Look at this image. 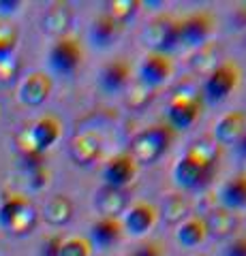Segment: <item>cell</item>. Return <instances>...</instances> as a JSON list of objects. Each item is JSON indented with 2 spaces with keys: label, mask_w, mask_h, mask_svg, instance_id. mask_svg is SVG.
Wrapping results in <instances>:
<instances>
[{
  "label": "cell",
  "mask_w": 246,
  "mask_h": 256,
  "mask_svg": "<svg viewBox=\"0 0 246 256\" xmlns=\"http://www.w3.org/2000/svg\"><path fill=\"white\" fill-rule=\"evenodd\" d=\"M201 116V102L193 94H178L167 107V126L173 130H188Z\"/></svg>",
  "instance_id": "cell-11"
},
{
  "label": "cell",
  "mask_w": 246,
  "mask_h": 256,
  "mask_svg": "<svg viewBox=\"0 0 246 256\" xmlns=\"http://www.w3.org/2000/svg\"><path fill=\"white\" fill-rule=\"evenodd\" d=\"M135 256H163V250L158 244H141L137 250H133Z\"/></svg>",
  "instance_id": "cell-32"
},
{
  "label": "cell",
  "mask_w": 246,
  "mask_h": 256,
  "mask_svg": "<svg viewBox=\"0 0 246 256\" xmlns=\"http://www.w3.org/2000/svg\"><path fill=\"white\" fill-rule=\"evenodd\" d=\"M69 152H71V158H73L75 164L90 166V164L97 162V160L101 158V154H103V139L97 132L86 130V132L77 134V137L71 141Z\"/></svg>",
  "instance_id": "cell-14"
},
{
  "label": "cell",
  "mask_w": 246,
  "mask_h": 256,
  "mask_svg": "<svg viewBox=\"0 0 246 256\" xmlns=\"http://www.w3.org/2000/svg\"><path fill=\"white\" fill-rule=\"evenodd\" d=\"M60 246H62V239L58 235L50 237L41 248V256H58L60 254Z\"/></svg>",
  "instance_id": "cell-31"
},
{
  "label": "cell",
  "mask_w": 246,
  "mask_h": 256,
  "mask_svg": "<svg viewBox=\"0 0 246 256\" xmlns=\"http://www.w3.org/2000/svg\"><path fill=\"white\" fill-rule=\"evenodd\" d=\"M122 256H135V252H126V254H122Z\"/></svg>",
  "instance_id": "cell-35"
},
{
  "label": "cell",
  "mask_w": 246,
  "mask_h": 256,
  "mask_svg": "<svg viewBox=\"0 0 246 256\" xmlns=\"http://www.w3.org/2000/svg\"><path fill=\"white\" fill-rule=\"evenodd\" d=\"M218 201L227 212L246 210V178L242 173L223 182V186L218 190Z\"/></svg>",
  "instance_id": "cell-20"
},
{
  "label": "cell",
  "mask_w": 246,
  "mask_h": 256,
  "mask_svg": "<svg viewBox=\"0 0 246 256\" xmlns=\"http://www.w3.org/2000/svg\"><path fill=\"white\" fill-rule=\"evenodd\" d=\"M205 239H208V226H205V220L199 218V216H188L184 222L178 224L176 242L182 248H197Z\"/></svg>",
  "instance_id": "cell-21"
},
{
  "label": "cell",
  "mask_w": 246,
  "mask_h": 256,
  "mask_svg": "<svg viewBox=\"0 0 246 256\" xmlns=\"http://www.w3.org/2000/svg\"><path fill=\"white\" fill-rule=\"evenodd\" d=\"M62 126L54 116H45L28 128L20 137L22 154H45L60 139Z\"/></svg>",
  "instance_id": "cell-4"
},
{
  "label": "cell",
  "mask_w": 246,
  "mask_h": 256,
  "mask_svg": "<svg viewBox=\"0 0 246 256\" xmlns=\"http://www.w3.org/2000/svg\"><path fill=\"white\" fill-rule=\"evenodd\" d=\"M246 132V114L244 111H229L220 116L214 124V139L223 146H233V143Z\"/></svg>",
  "instance_id": "cell-17"
},
{
  "label": "cell",
  "mask_w": 246,
  "mask_h": 256,
  "mask_svg": "<svg viewBox=\"0 0 246 256\" xmlns=\"http://www.w3.org/2000/svg\"><path fill=\"white\" fill-rule=\"evenodd\" d=\"M144 38L146 45L152 47V52L169 54L171 50L180 47V20H173L169 15H158L148 24Z\"/></svg>",
  "instance_id": "cell-6"
},
{
  "label": "cell",
  "mask_w": 246,
  "mask_h": 256,
  "mask_svg": "<svg viewBox=\"0 0 246 256\" xmlns=\"http://www.w3.org/2000/svg\"><path fill=\"white\" fill-rule=\"evenodd\" d=\"M240 82H242L240 68H237L233 62H223L208 75V79H205L203 96L212 102V105H218V102L227 100L229 96L237 90Z\"/></svg>",
  "instance_id": "cell-5"
},
{
  "label": "cell",
  "mask_w": 246,
  "mask_h": 256,
  "mask_svg": "<svg viewBox=\"0 0 246 256\" xmlns=\"http://www.w3.org/2000/svg\"><path fill=\"white\" fill-rule=\"evenodd\" d=\"M73 212H75L73 201H71L67 194H56L45 203L43 218L47 224H52V226H65V224H69L71 218H73Z\"/></svg>",
  "instance_id": "cell-23"
},
{
  "label": "cell",
  "mask_w": 246,
  "mask_h": 256,
  "mask_svg": "<svg viewBox=\"0 0 246 256\" xmlns=\"http://www.w3.org/2000/svg\"><path fill=\"white\" fill-rule=\"evenodd\" d=\"M22 6V2H18V0H7V2H0V13H15Z\"/></svg>",
  "instance_id": "cell-33"
},
{
  "label": "cell",
  "mask_w": 246,
  "mask_h": 256,
  "mask_svg": "<svg viewBox=\"0 0 246 256\" xmlns=\"http://www.w3.org/2000/svg\"><path fill=\"white\" fill-rule=\"evenodd\" d=\"M20 41V32L11 22L0 20V60L11 58Z\"/></svg>",
  "instance_id": "cell-26"
},
{
  "label": "cell",
  "mask_w": 246,
  "mask_h": 256,
  "mask_svg": "<svg viewBox=\"0 0 246 256\" xmlns=\"http://www.w3.org/2000/svg\"><path fill=\"white\" fill-rule=\"evenodd\" d=\"M94 207L99 210L101 218H118L129 210V198H126V192L120 188L103 186L94 196Z\"/></svg>",
  "instance_id": "cell-19"
},
{
  "label": "cell",
  "mask_w": 246,
  "mask_h": 256,
  "mask_svg": "<svg viewBox=\"0 0 246 256\" xmlns=\"http://www.w3.org/2000/svg\"><path fill=\"white\" fill-rule=\"evenodd\" d=\"M122 233L124 228L120 218H99L90 226V244L99 250H109L112 246L120 242Z\"/></svg>",
  "instance_id": "cell-18"
},
{
  "label": "cell",
  "mask_w": 246,
  "mask_h": 256,
  "mask_svg": "<svg viewBox=\"0 0 246 256\" xmlns=\"http://www.w3.org/2000/svg\"><path fill=\"white\" fill-rule=\"evenodd\" d=\"M141 2H137V0H114L112 4H109V13L116 22H120L126 26V22L135 18V13L139 11Z\"/></svg>",
  "instance_id": "cell-27"
},
{
  "label": "cell",
  "mask_w": 246,
  "mask_h": 256,
  "mask_svg": "<svg viewBox=\"0 0 246 256\" xmlns=\"http://www.w3.org/2000/svg\"><path fill=\"white\" fill-rule=\"evenodd\" d=\"M173 75V60L169 54L150 52L139 62V84L148 90L165 86Z\"/></svg>",
  "instance_id": "cell-9"
},
{
  "label": "cell",
  "mask_w": 246,
  "mask_h": 256,
  "mask_svg": "<svg viewBox=\"0 0 246 256\" xmlns=\"http://www.w3.org/2000/svg\"><path fill=\"white\" fill-rule=\"evenodd\" d=\"M18 70H20V62L13 56L0 60V84H11L18 77Z\"/></svg>",
  "instance_id": "cell-29"
},
{
  "label": "cell",
  "mask_w": 246,
  "mask_h": 256,
  "mask_svg": "<svg viewBox=\"0 0 246 256\" xmlns=\"http://www.w3.org/2000/svg\"><path fill=\"white\" fill-rule=\"evenodd\" d=\"M167 224H182L188 218V203L182 194H169L163 201V210L158 212Z\"/></svg>",
  "instance_id": "cell-24"
},
{
  "label": "cell",
  "mask_w": 246,
  "mask_h": 256,
  "mask_svg": "<svg viewBox=\"0 0 246 256\" xmlns=\"http://www.w3.org/2000/svg\"><path fill=\"white\" fill-rule=\"evenodd\" d=\"M58 256H92V244L86 237H69L62 239Z\"/></svg>",
  "instance_id": "cell-28"
},
{
  "label": "cell",
  "mask_w": 246,
  "mask_h": 256,
  "mask_svg": "<svg viewBox=\"0 0 246 256\" xmlns=\"http://www.w3.org/2000/svg\"><path fill=\"white\" fill-rule=\"evenodd\" d=\"M137 169H139V164L135 162V158L129 154V152H122V154L112 156L105 162V166H103V180H105V186L124 190L135 180Z\"/></svg>",
  "instance_id": "cell-12"
},
{
  "label": "cell",
  "mask_w": 246,
  "mask_h": 256,
  "mask_svg": "<svg viewBox=\"0 0 246 256\" xmlns=\"http://www.w3.org/2000/svg\"><path fill=\"white\" fill-rule=\"evenodd\" d=\"M158 218L161 216H158V210L152 203L139 201V203H133L124 212V218L120 222H122L124 233H129L131 237H146L158 224Z\"/></svg>",
  "instance_id": "cell-10"
},
{
  "label": "cell",
  "mask_w": 246,
  "mask_h": 256,
  "mask_svg": "<svg viewBox=\"0 0 246 256\" xmlns=\"http://www.w3.org/2000/svg\"><path fill=\"white\" fill-rule=\"evenodd\" d=\"M223 256H246V237H235L225 248Z\"/></svg>",
  "instance_id": "cell-30"
},
{
  "label": "cell",
  "mask_w": 246,
  "mask_h": 256,
  "mask_svg": "<svg viewBox=\"0 0 246 256\" xmlns=\"http://www.w3.org/2000/svg\"><path fill=\"white\" fill-rule=\"evenodd\" d=\"M84 60V50L79 41L71 36H62L50 50V68L60 77L73 75L79 68V64Z\"/></svg>",
  "instance_id": "cell-7"
},
{
  "label": "cell",
  "mask_w": 246,
  "mask_h": 256,
  "mask_svg": "<svg viewBox=\"0 0 246 256\" xmlns=\"http://www.w3.org/2000/svg\"><path fill=\"white\" fill-rule=\"evenodd\" d=\"M176 139V130L167 124H154L141 130L131 143L129 154L135 158L137 164H154L158 162Z\"/></svg>",
  "instance_id": "cell-2"
},
{
  "label": "cell",
  "mask_w": 246,
  "mask_h": 256,
  "mask_svg": "<svg viewBox=\"0 0 246 256\" xmlns=\"http://www.w3.org/2000/svg\"><path fill=\"white\" fill-rule=\"evenodd\" d=\"M214 18L208 11L190 13L188 18L180 20V47L184 50H197L201 47L214 32Z\"/></svg>",
  "instance_id": "cell-8"
},
{
  "label": "cell",
  "mask_w": 246,
  "mask_h": 256,
  "mask_svg": "<svg viewBox=\"0 0 246 256\" xmlns=\"http://www.w3.org/2000/svg\"><path fill=\"white\" fill-rule=\"evenodd\" d=\"M71 22H73V11H71V6L56 2V4H52L50 9H47V13L43 15V30L47 32V34L62 38L65 32L69 30Z\"/></svg>",
  "instance_id": "cell-22"
},
{
  "label": "cell",
  "mask_w": 246,
  "mask_h": 256,
  "mask_svg": "<svg viewBox=\"0 0 246 256\" xmlns=\"http://www.w3.org/2000/svg\"><path fill=\"white\" fill-rule=\"evenodd\" d=\"M218 160V148L216 143H195L186 154H182L171 169L173 182L184 190H197L205 182H210L214 166Z\"/></svg>",
  "instance_id": "cell-1"
},
{
  "label": "cell",
  "mask_w": 246,
  "mask_h": 256,
  "mask_svg": "<svg viewBox=\"0 0 246 256\" xmlns=\"http://www.w3.org/2000/svg\"><path fill=\"white\" fill-rule=\"evenodd\" d=\"M54 82L50 75L45 73H30L20 86V102L26 107H41L43 102L50 98Z\"/></svg>",
  "instance_id": "cell-13"
},
{
  "label": "cell",
  "mask_w": 246,
  "mask_h": 256,
  "mask_svg": "<svg viewBox=\"0 0 246 256\" xmlns=\"http://www.w3.org/2000/svg\"><path fill=\"white\" fill-rule=\"evenodd\" d=\"M122 32H124V24L116 22L112 15L103 13L92 22L88 36H90V43L97 47V50H109L114 43L120 41Z\"/></svg>",
  "instance_id": "cell-15"
},
{
  "label": "cell",
  "mask_w": 246,
  "mask_h": 256,
  "mask_svg": "<svg viewBox=\"0 0 246 256\" xmlns=\"http://www.w3.org/2000/svg\"><path fill=\"white\" fill-rule=\"evenodd\" d=\"M233 148H235V154L240 156V158H244V160H246V132H244L242 137L233 143Z\"/></svg>",
  "instance_id": "cell-34"
},
{
  "label": "cell",
  "mask_w": 246,
  "mask_h": 256,
  "mask_svg": "<svg viewBox=\"0 0 246 256\" xmlns=\"http://www.w3.org/2000/svg\"><path fill=\"white\" fill-rule=\"evenodd\" d=\"M205 220V226H208V235H218V237H223V235H229L233 230L235 226V218H233V214L231 212H227V210H214L210 218H203Z\"/></svg>",
  "instance_id": "cell-25"
},
{
  "label": "cell",
  "mask_w": 246,
  "mask_h": 256,
  "mask_svg": "<svg viewBox=\"0 0 246 256\" xmlns=\"http://www.w3.org/2000/svg\"><path fill=\"white\" fill-rule=\"evenodd\" d=\"M129 82H131V64L124 58H116L112 62H107L99 73V86L107 94H116L124 90Z\"/></svg>",
  "instance_id": "cell-16"
},
{
  "label": "cell",
  "mask_w": 246,
  "mask_h": 256,
  "mask_svg": "<svg viewBox=\"0 0 246 256\" xmlns=\"http://www.w3.org/2000/svg\"><path fill=\"white\" fill-rule=\"evenodd\" d=\"M39 222L37 207L26 196L11 194L0 205V226L15 237L30 235Z\"/></svg>",
  "instance_id": "cell-3"
}]
</instances>
